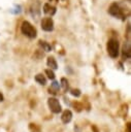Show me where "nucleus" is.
Instances as JSON below:
<instances>
[{
    "label": "nucleus",
    "mask_w": 131,
    "mask_h": 132,
    "mask_svg": "<svg viewBox=\"0 0 131 132\" xmlns=\"http://www.w3.org/2000/svg\"><path fill=\"white\" fill-rule=\"evenodd\" d=\"M108 13L117 19H121V20H125L126 19V14L124 11V8L117 2H113L110 4V6L108 7Z\"/></svg>",
    "instance_id": "f257e3e1"
},
{
    "label": "nucleus",
    "mask_w": 131,
    "mask_h": 132,
    "mask_svg": "<svg viewBox=\"0 0 131 132\" xmlns=\"http://www.w3.org/2000/svg\"><path fill=\"white\" fill-rule=\"evenodd\" d=\"M21 31H22V33L25 36H27V37H29L31 39L32 38H35L36 35H37L36 28L30 22H28V21H24L22 23V25H21Z\"/></svg>",
    "instance_id": "f03ea898"
},
{
    "label": "nucleus",
    "mask_w": 131,
    "mask_h": 132,
    "mask_svg": "<svg viewBox=\"0 0 131 132\" xmlns=\"http://www.w3.org/2000/svg\"><path fill=\"white\" fill-rule=\"evenodd\" d=\"M119 47H120V45H119V41L117 39L110 38L108 40L107 45H106V48H107L108 55L111 58H113V59L118 58V56H119Z\"/></svg>",
    "instance_id": "7ed1b4c3"
},
{
    "label": "nucleus",
    "mask_w": 131,
    "mask_h": 132,
    "mask_svg": "<svg viewBox=\"0 0 131 132\" xmlns=\"http://www.w3.org/2000/svg\"><path fill=\"white\" fill-rule=\"evenodd\" d=\"M29 11H30V14L33 16V19H37L40 16V13H41V3L39 0H35L31 3L30 7H29Z\"/></svg>",
    "instance_id": "20e7f679"
},
{
    "label": "nucleus",
    "mask_w": 131,
    "mask_h": 132,
    "mask_svg": "<svg viewBox=\"0 0 131 132\" xmlns=\"http://www.w3.org/2000/svg\"><path fill=\"white\" fill-rule=\"evenodd\" d=\"M47 105H48L51 111L54 112V113H59V112H61V110H62L61 104H60L59 100L56 99V98H53V97L50 98V99L47 100Z\"/></svg>",
    "instance_id": "39448f33"
},
{
    "label": "nucleus",
    "mask_w": 131,
    "mask_h": 132,
    "mask_svg": "<svg viewBox=\"0 0 131 132\" xmlns=\"http://www.w3.org/2000/svg\"><path fill=\"white\" fill-rule=\"evenodd\" d=\"M41 29L45 32H51L54 30V21L51 16H46L41 20Z\"/></svg>",
    "instance_id": "423d86ee"
},
{
    "label": "nucleus",
    "mask_w": 131,
    "mask_h": 132,
    "mask_svg": "<svg viewBox=\"0 0 131 132\" xmlns=\"http://www.w3.org/2000/svg\"><path fill=\"white\" fill-rule=\"evenodd\" d=\"M42 10L44 12V14L48 15V16H52L56 13V7L54 5H52L51 3H44L43 4V7H42Z\"/></svg>",
    "instance_id": "0eeeda50"
},
{
    "label": "nucleus",
    "mask_w": 131,
    "mask_h": 132,
    "mask_svg": "<svg viewBox=\"0 0 131 132\" xmlns=\"http://www.w3.org/2000/svg\"><path fill=\"white\" fill-rule=\"evenodd\" d=\"M71 119H72V112H71L69 109L64 110L63 113H62V117H61L62 122H63L64 124H67V123H69V122L71 121Z\"/></svg>",
    "instance_id": "6e6552de"
},
{
    "label": "nucleus",
    "mask_w": 131,
    "mask_h": 132,
    "mask_svg": "<svg viewBox=\"0 0 131 132\" xmlns=\"http://www.w3.org/2000/svg\"><path fill=\"white\" fill-rule=\"evenodd\" d=\"M46 64L47 66L51 68V69H57L58 68V64H57V61L54 57H48L47 60H46Z\"/></svg>",
    "instance_id": "1a4fd4ad"
},
{
    "label": "nucleus",
    "mask_w": 131,
    "mask_h": 132,
    "mask_svg": "<svg viewBox=\"0 0 131 132\" xmlns=\"http://www.w3.org/2000/svg\"><path fill=\"white\" fill-rule=\"evenodd\" d=\"M123 54L126 58H130L131 56V47H130V43L129 42H126L124 44V47H123Z\"/></svg>",
    "instance_id": "9d476101"
},
{
    "label": "nucleus",
    "mask_w": 131,
    "mask_h": 132,
    "mask_svg": "<svg viewBox=\"0 0 131 132\" xmlns=\"http://www.w3.org/2000/svg\"><path fill=\"white\" fill-rule=\"evenodd\" d=\"M35 80H36L39 85H42V86H44V85L46 84V78H45V76L42 75L41 73L35 75Z\"/></svg>",
    "instance_id": "9b49d317"
},
{
    "label": "nucleus",
    "mask_w": 131,
    "mask_h": 132,
    "mask_svg": "<svg viewBox=\"0 0 131 132\" xmlns=\"http://www.w3.org/2000/svg\"><path fill=\"white\" fill-rule=\"evenodd\" d=\"M39 45H40V46L42 47V50L45 51V52H51V50H52V46H51L46 41L40 40V41H39Z\"/></svg>",
    "instance_id": "f8f14e48"
},
{
    "label": "nucleus",
    "mask_w": 131,
    "mask_h": 132,
    "mask_svg": "<svg viewBox=\"0 0 131 132\" xmlns=\"http://www.w3.org/2000/svg\"><path fill=\"white\" fill-rule=\"evenodd\" d=\"M21 11H22V6L21 5H14V7L10 9V12L11 13H14V14H18Z\"/></svg>",
    "instance_id": "ddd939ff"
},
{
    "label": "nucleus",
    "mask_w": 131,
    "mask_h": 132,
    "mask_svg": "<svg viewBox=\"0 0 131 132\" xmlns=\"http://www.w3.org/2000/svg\"><path fill=\"white\" fill-rule=\"evenodd\" d=\"M45 74L47 75V77L50 78V79H55V73H54V71L52 70V69H46L45 70Z\"/></svg>",
    "instance_id": "4468645a"
},
{
    "label": "nucleus",
    "mask_w": 131,
    "mask_h": 132,
    "mask_svg": "<svg viewBox=\"0 0 131 132\" xmlns=\"http://www.w3.org/2000/svg\"><path fill=\"white\" fill-rule=\"evenodd\" d=\"M61 87L64 90H67V88H68V80L66 78H62L61 79Z\"/></svg>",
    "instance_id": "2eb2a0df"
},
{
    "label": "nucleus",
    "mask_w": 131,
    "mask_h": 132,
    "mask_svg": "<svg viewBox=\"0 0 131 132\" xmlns=\"http://www.w3.org/2000/svg\"><path fill=\"white\" fill-rule=\"evenodd\" d=\"M70 93H71L73 96H75V97H78V96L80 95V91H79V90H77V89H76V90H74V89H73V90H71V92H70Z\"/></svg>",
    "instance_id": "dca6fc26"
},
{
    "label": "nucleus",
    "mask_w": 131,
    "mask_h": 132,
    "mask_svg": "<svg viewBox=\"0 0 131 132\" xmlns=\"http://www.w3.org/2000/svg\"><path fill=\"white\" fill-rule=\"evenodd\" d=\"M52 87H53V88H55L56 90H59V88H60V84H59L58 81L54 80V81H53V84H52Z\"/></svg>",
    "instance_id": "f3484780"
},
{
    "label": "nucleus",
    "mask_w": 131,
    "mask_h": 132,
    "mask_svg": "<svg viewBox=\"0 0 131 132\" xmlns=\"http://www.w3.org/2000/svg\"><path fill=\"white\" fill-rule=\"evenodd\" d=\"M2 100H3V95H2L1 93H0V102H1Z\"/></svg>",
    "instance_id": "a211bd4d"
},
{
    "label": "nucleus",
    "mask_w": 131,
    "mask_h": 132,
    "mask_svg": "<svg viewBox=\"0 0 131 132\" xmlns=\"http://www.w3.org/2000/svg\"><path fill=\"white\" fill-rule=\"evenodd\" d=\"M52 1H55V2H58L59 0H52Z\"/></svg>",
    "instance_id": "6ab92c4d"
},
{
    "label": "nucleus",
    "mask_w": 131,
    "mask_h": 132,
    "mask_svg": "<svg viewBox=\"0 0 131 132\" xmlns=\"http://www.w3.org/2000/svg\"><path fill=\"white\" fill-rule=\"evenodd\" d=\"M125 1H128V2H130V1H131V0H125Z\"/></svg>",
    "instance_id": "aec40b11"
}]
</instances>
